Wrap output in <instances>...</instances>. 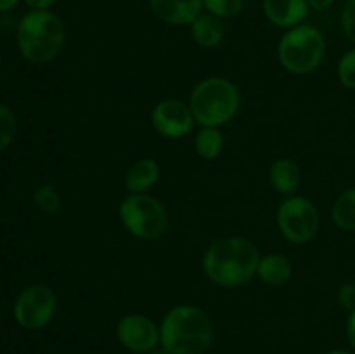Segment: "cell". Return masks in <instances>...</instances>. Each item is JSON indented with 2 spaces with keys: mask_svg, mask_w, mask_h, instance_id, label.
<instances>
[{
  "mask_svg": "<svg viewBox=\"0 0 355 354\" xmlns=\"http://www.w3.org/2000/svg\"><path fill=\"white\" fill-rule=\"evenodd\" d=\"M342 30L355 44V0H347L342 9Z\"/></svg>",
  "mask_w": 355,
  "mask_h": 354,
  "instance_id": "23",
  "label": "cell"
},
{
  "mask_svg": "<svg viewBox=\"0 0 355 354\" xmlns=\"http://www.w3.org/2000/svg\"><path fill=\"white\" fill-rule=\"evenodd\" d=\"M211 342L214 323L198 305H175L159 323V346L170 354H203Z\"/></svg>",
  "mask_w": 355,
  "mask_h": 354,
  "instance_id": "2",
  "label": "cell"
},
{
  "mask_svg": "<svg viewBox=\"0 0 355 354\" xmlns=\"http://www.w3.org/2000/svg\"><path fill=\"white\" fill-rule=\"evenodd\" d=\"M146 354H170L168 351L165 349V347H156V349H153V351H149V353H146Z\"/></svg>",
  "mask_w": 355,
  "mask_h": 354,
  "instance_id": "29",
  "label": "cell"
},
{
  "mask_svg": "<svg viewBox=\"0 0 355 354\" xmlns=\"http://www.w3.org/2000/svg\"><path fill=\"white\" fill-rule=\"evenodd\" d=\"M335 2H336V0H307L311 10H318V12L328 10L329 7H331Z\"/></svg>",
  "mask_w": 355,
  "mask_h": 354,
  "instance_id": "27",
  "label": "cell"
},
{
  "mask_svg": "<svg viewBox=\"0 0 355 354\" xmlns=\"http://www.w3.org/2000/svg\"><path fill=\"white\" fill-rule=\"evenodd\" d=\"M326 56L324 35L312 24H298L284 31L277 44V59L286 71L307 75L321 66Z\"/></svg>",
  "mask_w": 355,
  "mask_h": 354,
  "instance_id": "5",
  "label": "cell"
},
{
  "mask_svg": "<svg viewBox=\"0 0 355 354\" xmlns=\"http://www.w3.org/2000/svg\"><path fill=\"white\" fill-rule=\"evenodd\" d=\"M149 7L158 19L173 26H189L205 12L203 0H149Z\"/></svg>",
  "mask_w": 355,
  "mask_h": 354,
  "instance_id": "11",
  "label": "cell"
},
{
  "mask_svg": "<svg viewBox=\"0 0 355 354\" xmlns=\"http://www.w3.org/2000/svg\"><path fill=\"white\" fill-rule=\"evenodd\" d=\"M324 354H354V353H350V351H345V349H331Z\"/></svg>",
  "mask_w": 355,
  "mask_h": 354,
  "instance_id": "30",
  "label": "cell"
},
{
  "mask_svg": "<svg viewBox=\"0 0 355 354\" xmlns=\"http://www.w3.org/2000/svg\"><path fill=\"white\" fill-rule=\"evenodd\" d=\"M151 124L163 137L180 139L193 132L196 120H194L189 104L177 99H165L159 101L153 108Z\"/></svg>",
  "mask_w": 355,
  "mask_h": 354,
  "instance_id": "9",
  "label": "cell"
},
{
  "mask_svg": "<svg viewBox=\"0 0 355 354\" xmlns=\"http://www.w3.org/2000/svg\"><path fill=\"white\" fill-rule=\"evenodd\" d=\"M35 203L38 205V208H42L47 214H52L59 208L61 205V200H59V194L51 184H44V186L38 187L35 191Z\"/></svg>",
  "mask_w": 355,
  "mask_h": 354,
  "instance_id": "22",
  "label": "cell"
},
{
  "mask_svg": "<svg viewBox=\"0 0 355 354\" xmlns=\"http://www.w3.org/2000/svg\"><path fill=\"white\" fill-rule=\"evenodd\" d=\"M159 165L153 158L137 160L134 165L128 169L125 177V187L130 194H142L156 186L159 180Z\"/></svg>",
  "mask_w": 355,
  "mask_h": 354,
  "instance_id": "13",
  "label": "cell"
},
{
  "mask_svg": "<svg viewBox=\"0 0 355 354\" xmlns=\"http://www.w3.org/2000/svg\"><path fill=\"white\" fill-rule=\"evenodd\" d=\"M58 297L47 285H30L14 302V319L24 330H40L54 319Z\"/></svg>",
  "mask_w": 355,
  "mask_h": 354,
  "instance_id": "8",
  "label": "cell"
},
{
  "mask_svg": "<svg viewBox=\"0 0 355 354\" xmlns=\"http://www.w3.org/2000/svg\"><path fill=\"white\" fill-rule=\"evenodd\" d=\"M19 3V0H0V12H9Z\"/></svg>",
  "mask_w": 355,
  "mask_h": 354,
  "instance_id": "28",
  "label": "cell"
},
{
  "mask_svg": "<svg viewBox=\"0 0 355 354\" xmlns=\"http://www.w3.org/2000/svg\"><path fill=\"white\" fill-rule=\"evenodd\" d=\"M116 337L125 349L146 354L159 346V326L146 314H127L118 321Z\"/></svg>",
  "mask_w": 355,
  "mask_h": 354,
  "instance_id": "10",
  "label": "cell"
},
{
  "mask_svg": "<svg viewBox=\"0 0 355 354\" xmlns=\"http://www.w3.org/2000/svg\"><path fill=\"white\" fill-rule=\"evenodd\" d=\"M121 224L135 238L156 239L166 229V212L149 194H128L118 207Z\"/></svg>",
  "mask_w": 355,
  "mask_h": 354,
  "instance_id": "6",
  "label": "cell"
},
{
  "mask_svg": "<svg viewBox=\"0 0 355 354\" xmlns=\"http://www.w3.org/2000/svg\"><path fill=\"white\" fill-rule=\"evenodd\" d=\"M31 10H51V7L54 6L58 0H23Z\"/></svg>",
  "mask_w": 355,
  "mask_h": 354,
  "instance_id": "25",
  "label": "cell"
},
{
  "mask_svg": "<svg viewBox=\"0 0 355 354\" xmlns=\"http://www.w3.org/2000/svg\"><path fill=\"white\" fill-rule=\"evenodd\" d=\"M260 253L246 238L231 236L208 246L203 257V271L208 280L224 288H238L257 276Z\"/></svg>",
  "mask_w": 355,
  "mask_h": 354,
  "instance_id": "1",
  "label": "cell"
},
{
  "mask_svg": "<svg viewBox=\"0 0 355 354\" xmlns=\"http://www.w3.org/2000/svg\"><path fill=\"white\" fill-rule=\"evenodd\" d=\"M191 38L196 42L198 45L205 49L217 47L222 40H224V24H222L220 17H215L211 14L203 12L189 24Z\"/></svg>",
  "mask_w": 355,
  "mask_h": 354,
  "instance_id": "14",
  "label": "cell"
},
{
  "mask_svg": "<svg viewBox=\"0 0 355 354\" xmlns=\"http://www.w3.org/2000/svg\"><path fill=\"white\" fill-rule=\"evenodd\" d=\"M338 80L345 89H355V47L347 51L340 59Z\"/></svg>",
  "mask_w": 355,
  "mask_h": 354,
  "instance_id": "21",
  "label": "cell"
},
{
  "mask_svg": "<svg viewBox=\"0 0 355 354\" xmlns=\"http://www.w3.org/2000/svg\"><path fill=\"white\" fill-rule=\"evenodd\" d=\"M354 285H355V280H354Z\"/></svg>",
  "mask_w": 355,
  "mask_h": 354,
  "instance_id": "32",
  "label": "cell"
},
{
  "mask_svg": "<svg viewBox=\"0 0 355 354\" xmlns=\"http://www.w3.org/2000/svg\"><path fill=\"white\" fill-rule=\"evenodd\" d=\"M269 177L274 189L279 191L281 194H286V196H293L302 183L300 169L290 158L276 160L270 167Z\"/></svg>",
  "mask_w": 355,
  "mask_h": 354,
  "instance_id": "15",
  "label": "cell"
},
{
  "mask_svg": "<svg viewBox=\"0 0 355 354\" xmlns=\"http://www.w3.org/2000/svg\"><path fill=\"white\" fill-rule=\"evenodd\" d=\"M291 273H293V266L283 253H269V255L260 257L257 276L263 283L270 285V287H281L290 280Z\"/></svg>",
  "mask_w": 355,
  "mask_h": 354,
  "instance_id": "16",
  "label": "cell"
},
{
  "mask_svg": "<svg viewBox=\"0 0 355 354\" xmlns=\"http://www.w3.org/2000/svg\"><path fill=\"white\" fill-rule=\"evenodd\" d=\"M276 221L284 238L295 245L309 243L319 231L318 207L305 196H288L277 207Z\"/></svg>",
  "mask_w": 355,
  "mask_h": 354,
  "instance_id": "7",
  "label": "cell"
},
{
  "mask_svg": "<svg viewBox=\"0 0 355 354\" xmlns=\"http://www.w3.org/2000/svg\"><path fill=\"white\" fill-rule=\"evenodd\" d=\"M203 6L205 12L220 19H227L245 9L246 0H203Z\"/></svg>",
  "mask_w": 355,
  "mask_h": 354,
  "instance_id": "19",
  "label": "cell"
},
{
  "mask_svg": "<svg viewBox=\"0 0 355 354\" xmlns=\"http://www.w3.org/2000/svg\"><path fill=\"white\" fill-rule=\"evenodd\" d=\"M338 302L343 309H347L349 312L355 311V285L345 283L340 287L338 290Z\"/></svg>",
  "mask_w": 355,
  "mask_h": 354,
  "instance_id": "24",
  "label": "cell"
},
{
  "mask_svg": "<svg viewBox=\"0 0 355 354\" xmlns=\"http://www.w3.org/2000/svg\"><path fill=\"white\" fill-rule=\"evenodd\" d=\"M345 332H347V339H349L350 347H352V349L355 351V311H352L349 314V319H347Z\"/></svg>",
  "mask_w": 355,
  "mask_h": 354,
  "instance_id": "26",
  "label": "cell"
},
{
  "mask_svg": "<svg viewBox=\"0 0 355 354\" xmlns=\"http://www.w3.org/2000/svg\"><path fill=\"white\" fill-rule=\"evenodd\" d=\"M0 66H2V52H0Z\"/></svg>",
  "mask_w": 355,
  "mask_h": 354,
  "instance_id": "31",
  "label": "cell"
},
{
  "mask_svg": "<svg viewBox=\"0 0 355 354\" xmlns=\"http://www.w3.org/2000/svg\"><path fill=\"white\" fill-rule=\"evenodd\" d=\"M262 10L270 23L290 30L305 23L311 7L307 0H262Z\"/></svg>",
  "mask_w": 355,
  "mask_h": 354,
  "instance_id": "12",
  "label": "cell"
},
{
  "mask_svg": "<svg viewBox=\"0 0 355 354\" xmlns=\"http://www.w3.org/2000/svg\"><path fill=\"white\" fill-rule=\"evenodd\" d=\"M17 47L26 61L44 65L61 52L66 26L51 10H30L17 24Z\"/></svg>",
  "mask_w": 355,
  "mask_h": 354,
  "instance_id": "3",
  "label": "cell"
},
{
  "mask_svg": "<svg viewBox=\"0 0 355 354\" xmlns=\"http://www.w3.org/2000/svg\"><path fill=\"white\" fill-rule=\"evenodd\" d=\"M241 106V94L234 82L224 76H210L194 85L189 108L201 127H222L236 117Z\"/></svg>",
  "mask_w": 355,
  "mask_h": 354,
  "instance_id": "4",
  "label": "cell"
},
{
  "mask_svg": "<svg viewBox=\"0 0 355 354\" xmlns=\"http://www.w3.org/2000/svg\"><path fill=\"white\" fill-rule=\"evenodd\" d=\"M196 153L203 160H215L224 149V137L218 127H203L194 139Z\"/></svg>",
  "mask_w": 355,
  "mask_h": 354,
  "instance_id": "18",
  "label": "cell"
},
{
  "mask_svg": "<svg viewBox=\"0 0 355 354\" xmlns=\"http://www.w3.org/2000/svg\"><path fill=\"white\" fill-rule=\"evenodd\" d=\"M16 130L17 124L14 113L7 106L0 104V151H3L14 141Z\"/></svg>",
  "mask_w": 355,
  "mask_h": 354,
  "instance_id": "20",
  "label": "cell"
},
{
  "mask_svg": "<svg viewBox=\"0 0 355 354\" xmlns=\"http://www.w3.org/2000/svg\"><path fill=\"white\" fill-rule=\"evenodd\" d=\"M331 217L343 231H355V187H349L336 198Z\"/></svg>",
  "mask_w": 355,
  "mask_h": 354,
  "instance_id": "17",
  "label": "cell"
}]
</instances>
